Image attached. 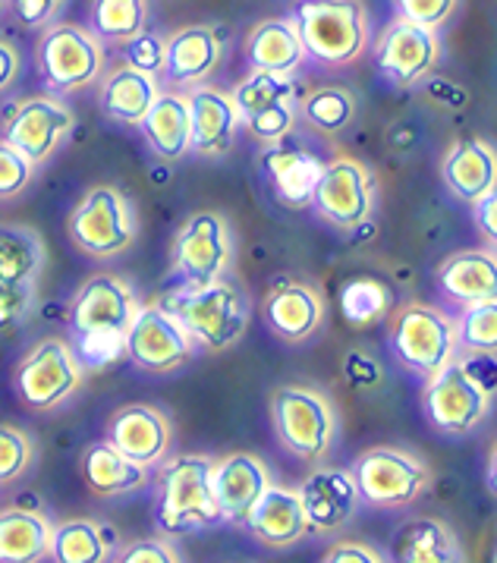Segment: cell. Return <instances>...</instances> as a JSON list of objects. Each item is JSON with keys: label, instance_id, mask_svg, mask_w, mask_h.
<instances>
[{"label": "cell", "instance_id": "14", "mask_svg": "<svg viewBox=\"0 0 497 563\" xmlns=\"http://www.w3.org/2000/svg\"><path fill=\"white\" fill-rule=\"evenodd\" d=\"M126 360L139 368L167 375L196 356V340L164 306H139L133 324L126 328Z\"/></svg>", "mask_w": 497, "mask_h": 563}, {"label": "cell", "instance_id": "43", "mask_svg": "<svg viewBox=\"0 0 497 563\" xmlns=\"http://www.w3.org/2000/svg\"><path fill=\"white\" fill-rule=\"evenodd\" d=\"M35 164L20 155L10 142H0V199H16L32 183Z\"/></svg>", "mask_w": 497, "mask_h": 563}, {"label": "cell", "instance_id": "29", "mask_svg": "<svg viewBox=\"0 0 497 563\" xmlns=\"http://www.w3.org/2000/svg\"><path fill=\"white\" fill-rule=\"evenodd\" d=\"M54 522L42 510H0V563H45L51 558Z\"/></svg>", "mask_w": 497, "mask_h": 563}, {"label": "cell", "instance_id": "13", "mask_svg": "<svg viewBox=\"0 0 497 563\" xmlns=\"http://www.w3.org/2000/svg\"><path fill=\"white\" fill-rule=\"evenodd\" d=\"M312 208L338 230H356L375 211V174L356 158H334L321 167Z\"/></svg>", "mask_w": 497, "mask_h": 563}, {"label": "cell", "instance_id": "3", "mask_svg": "<svg viewBox=\"0 0 497 563\" xmlns=\"http://www.w3.org/2000/svg\"><path fill=\"white\" fill-rule=\"evenodd\" d=\"M290 23L306 57L324 67H346L368 45V13L362 0H299Z\"/></svg>", "mask_w": 497, "mask_h": 563}, {"label": "cell", "instance_id": "50", "mask_svg": "<svg viewBox=\"0 0 497 563\" xmlns=\"http://www.w3.org/2000/svg\"><path fill=\"white\" fill-rule=\"evenodd\" d=\"M473 214H475V227H478V233L488 240V243H495L497 240V192H485L482 199H475L473 202Z\"/></svg>", "mask_w": 497, "mask_h": 563}, {"label": "cell", "instance_id": "8", "mask_svg": "<svg viewBox=\"0 0 497 563\" xmlns=\"http://www.w3.org/2000/svg\"><path fill=\"white\" fill-rule=\"evenodd\" d=\"M353 478L360 497L368 507L378 510H397L409 507L429 492L431 470L416 453L400 448H372L356 456Z\"/></svg>", "mask_w": 497, "mask_h": 563}, {"label": "cell", "instance_id": "17", "mask_svg": "<svg viewBox=\"0 0 497 563\" xmlns=\"http://www.w3.org/2000/svg\"><path fill=\"white\" fill-rule=\"evenodd\" d=\"M139 312V299L133 287L117 274H91L89 280L76 290L69 302V328L73 334L91 331H111L126 334Z\"/></svg>", "mask_w": 497, "mask_h": 563}, {"label": "cell", "instance_id": "24", "mask_svg": "<svg viewBox=\"0 0 497 563\" xmlns=\"http://www.w3.org/2000/svg\"><path fill=\"white\" fill-rule=\"evenodd\" d=\"M221 35L214 25H186L180 32H174L170 38H164V76L174 86H202L205 79L221 64Z\"/></svg>", "mask_w": 497, "mask_h": 563}, {"label": "cell", "instance_id": "31", "mask_svg": "<svg viewBox=\"0 0 497 563\" xmlns=\"http://www.w3.org/2000/svg\"><path fill=\"white\" fill-rule=\"evenodd\" d=\"M139 130L161 161H180L189 152V104L180 91H158Z\"/></svg>", "mask_w": 497, "mask_h": 563}, {"label": "cell", "instance_id": "47", "mask_svg": "<svg viewBox=\"0 0 497 563\" xmlns=\"http://www.w3.org/2000/svg\"><path fill=\"white\" fill-rule=\"evenodd\" d=\"M64 7H67V0H10L16 23L25 29H47L60 16Z\"/></svg>", "mask_w": 497, "mask_h": 563}, {"label": "cell", "instance_id": "35", "mask_svg": "<svg viewBox=\"0 0 497 563\" xmlns=\"http://www.w3.org/2000/svg\"><path fill=\"white\" fill-rule=\"evenodd\" d=\"M47 249L38 230L25 224H0V284L38 287Z\"/></svg>", "mask_w": 497, "mask_h": 563}, {"label": "cell", "instance_id": "27", "mask_svg": "<svg viewBox=\"0 0 497 563\" xmlns=\"http://www.w3.org/2000/svg\"><path fill=\"white\" fill-rule=\"evenodd\" d=\"M243 526L252 532V539L272 544V548H290V544L309 536L296 488H284L274 482L265 488V495L255 500V507L248 510Z\"/></svg>", "mask_w": 497, "mask_h": 563}, {"label": "cell", "instance_id": "23", "mask_svg": "<svg viewBox=\"0 0 497 563\" xmlns=\"http://www.w3.org/2000/svg\"><path fill=\"white\" fill-rule=\"evenodd\" d=\"M321 161L316 152H309L302 142H296L294 133L280 142H272L262 152V170L268 174L277 199L287 208H306L312 202L318 174H321Z\"/></svg>", "mask_w": 497, "mask_h": 563}, {"label": "cell", "instance_id": "26", "mask_svg": "<svg viewBox=\"0 0 497 563\" xmlns=\"http://www.w3.org/2000/svg\"><path fill=\"white\" fill-rule=\"evenodd\" d=\"M438 287L456 306H473L497 296L495 249H460L451 252L438 271Z\"/></svg>", "mask_w": 497, "mask_h": 563}, {"label": "cell", "instance_id": "42", "mask_svg": "<svg viewBox=\"0 0 497 563\" xmlns=\"http://www.w3.org/2000/svg\"><path fill=\"white\" fill-rule=\"evenodd\" d=\"M123 60H126V67L148 73V76L158 79L161 69H164V38H161L158 32H152V29H142L139 35H133L126 42Z\"/></svg>", "mask_w": 497, "mask_h": 563}, {"label": "cell", "instance_id": "28", "mask_svg": "<svg viewBox=\"0 0 497 563\" xmlns=\"http://www.w3.org/2000/svg\"><path fill=\"white\" fill-rule=\"evenodd\" d=\"M390 563H470L463 541L434 517L407 519L390 541Z\"/></svg>", "mask_w": 497, "mask_h": 563}, {"label": "cell", "instance_id": "4", "mask_svg": "<svg viewBox=\"0 0 497 563\" xmlns=\"http://www.w3.org/2000/svg\"><path fill=\"white\" fill-rule=\"evenodd\" d=\"M272 426L290 456L321 463L338 441L340 419L328 394L306 384H287L272 394Z\"/></svg>", "mask_w": 497, "mask_h": 563}, {"label": "cell", "instance_id": "18", "mask_svg": "<svg viewBox=\"0 0 497 563\" xmlns=\"http://www.w3.org/2000/svg\"><path fill=\"white\" fill-rule=\"evenodd\" d=\"M296 495L302 504V517H306L309 532H318V536L340 532L350 519L356 517L362 504L353 473L331 470V466H321L312 475H306V482L296 488Z\"/></svg>", "mask_w": 497, "mask_h": 563}, {"label": "cell", "instance_id": "40", "mask_svg": "<svg viewBox=\"0 0 497 563\" xmlns=\"http://www.w3.org/2000/svg\"><path fill=\"white\" fill-rule=\"evenodd\" d=\"M73 353L82 365V372H104L120 360H126V340L123 334H111V331H91V334L76 338Z\"/></svg>", "mask_w": 497, "mask_h": 563}, {"label": "cell", "instance_id": "44", "mask_svg": "<svg viewBox=\"0 0 497 563\" xmlns=\"http://www.w3.org/2000/svg\"><path fill=\"white\" fill-rule=\"evenodd\" d=\"M460 0H394L397 20L426 25V29H441L456 13Z\"/></svg>", "mask_w": 497, "mask_h": 563}, {"label": "cell", "instance_id": "10", "mask_svg": "<svg viewBox=\"0 0 497 563\" xmlns=\"http://www.w3.org/2000/svg\"><path fill=\"white\" fill-rule=\"evenodd\" d=\"M38 73L54 95L89 89L104 73V45L82 25L51 23L38 42Z\"/></svg>", "mask_w": 497, "mask_h": 563}, {"label": "cell", "instance_id": "9", "mask_svg": "<svg viewBox=\"0 0 497 563\" xmlns=\"http://www.w3.org/2000/svg\"><path fill=\"white\" fill-rule=\"evenodd\" d=\"M86 372L67 340L47 338L35 343L13 372V387L25 406L35 412H51L79 394Z\"/></svg>", "mask_w": 497, "mask_h": 563}, {"label": "cell", "instance_id": "20", "mask_svg": "<svg viewBox=\"0 0 497 563\" xmlns=\"http://www.w3.org/2000/svg\"><path fill=\"white\" fill-rule=\"evenodd\" d=\"M189 104V152L202 158H224L236 145L240 113L227 91L214 86H192L186 91Z\"/></svg>", "mask_w": 497, "mask_h": 563}, {"label": "cell", "instance_id": "49", "mask_svg": "<svg viewBox=\"0 0 497 563\" xmlns=\"http://www.w3.org/2000/svg\"><path fill=\"white\" fill-rule=\"evenodd\" d=\"M346 382L353 384V387H375V384L382 382V368L375 365V362L368 360L365 353H350V360H346Z\"/></svg>", "mask_w": 497, "mask_h": 563}, {"label": "cell", "instance_id": "6", "mask_svg": "<svg viewBox=\"0 0 497 563\" xmlns=\"http://www.w3.org/2000/svg\"><path fill=\"white\" fill-rule=\"evenodd\" d=\"M495 390L485 387L475 372L473 356H456L438 375H431L422 394V409L441 434H470L492 412Z\"/></svg>", "mask_w": 497, "mask_h": 563}, {"label": "cell", "instance_id": "22", "mask_svg": "<svg viewBox=\"0 0 497 563\" xmlns=\"http://www.w3.org/2000/svg\"><path fill=\"white\" fill-rule=\"evenodd\" d=\"M272 485L268 463L255 453H227L211 466V488L221 507V519L240 522L248 517L255 500Z\"/></svg>", "mask_w": 497, "mask_h": 563}, {"label": "cell", "instance_id": "11", "mask_svg": "<svg viewBox=\"0 0 497 563\" xmlns=\"http://www.w3.org/2000/svg\"><path fill=\"white\" fill-rule=\"evenodd\" d=\"M174 274L183 287H205L221 280L233 265V233L221 211H196L177 230L170 249Z\"/></svg>", "mask_w": 497, "mask_h": 563}, {"label": "cell", "instance_id": "19", "mask_svg": "<svg viewBox=\"0 0 497 563\" xmlns=\"http://www.w3.org/2000/svg\"><path fill=\"white\" fill-rule=\"evenodd\" d=\"M108 441L139 466H155L170 451L174 426L170 416L158 406L126 404L111 416Z\"/></svg>", "mask_w": 497, "mask_h": 563}, {"label": "cell", "instance_id": "34", "mask_svg": "<svg viewBox=\"0 0 497 563\" xmlns=\"http://www.w3.org/2000/svg\"><path fill=\"white\" fill-rule=\"evenodd\" d=\"M246 57L252 69L294 76L306 60V51L290 20H265L248 32Z\"/></svg>", "mask_w": 497, "mask_h": 563}, {"label": "cell", "instance_id": "52", "mask_svg": "<svg viewBox=\"0 0 497 563\" xmlns=\"http://www.w3.org/2000/svg\"><path fill=\"white\" fill-rule=\"evenodd\" d=\"M0 3H3V0H0Z\"/></svg>", "mask_w": 497, "mask_h": 563}, {"label": "cell", "instance_id": "32", "mask_svg": "<svg viewBox=\"0 0 497 563\" xmlns=\"http://www.w3.org/2000/svg\"><path fill=\"white\" fill-rule=\"evenodd\" d=\"M158 79L148 76V73H139L133 67L113 69L104 76L101 91H98V104L101 111L108 113L117 123H126V126H139L142 117L148 113L152 101L158 98Z\"/></svg>", "mask_w": 497, "mask_h": 563}, {"label": "cell", "instance_id": "33", "mask_svg": "<svg viewBox=\"0 0 497 563\" xmlns=\"http://www.w3.org/2000/svg\"><path fill=\"white\" fill-rule=\"evenodd\" d=\"M120 551L117 529L95 519H67L54 526L51 561L54 563H111Z\"/></svg>", "mask_w": 497, "mask_h": 563}, {"label": "cell", "instance_id": "45", "mask_svg": "<svg viewBox=\"0 0 497 563\" xmlns=\"http://www.w3.org/2000/svg\"><path fill=\"white\" fill-rule=\"evenodd\" d=\"M32 309H35V287L0 284V334L20 328Z\"/></svg>", "mask_w": 497, "mask_h": 563}, {"label": "cell", "instance_id": "12", "mask_svg": "<svg viewBox=\"0 0 497 563\" xmlns=\"http://www.w3.org/2000/svg\"><path fill=\"white\" fill-rule=\"evenodd\" d=\"M236 113H240V126H246L248 133L258 142L272 145L294 133L296 126V86L294 76L284 73H262L252 69L246 79L230 91Z\"/></svg>", "mask_w": 497, "mask_h": 563}, {"label": "cell", "instance_id": "7", "mask_svg": "<svg viewBox=\"0 0 497 563\" xmlns=\"http://www.w3.org/2000/svg\"><path fill=\"white\" fill-rule=\"evenodd\" d=\"M69 240L91 258L123 255L136 243L139 221L133 202L117 186H95L69 214Z\"/></svg>", "mask_w": 497, "mask_h": 563}, {"label": "cell", "instance_id": "46", "mask_svg": "<svg viewBox=\"0 0 497 563\" xmlns=\"http://www.w3.org/2000/svg\"><path fill=\"white\" fill-rule=\"evenodd\" d=\"M113 563H180V554L167 539H139L123 544Z\"/></svg>", "mask_w": 497, "mask_h": 563}, {"label": "cell", "instance_id": "48", "mask_svg": "<svg viewBox=\"0 0 497 563\" xmlns=\"http://www.w3.org/2000/svg\"><path fill=\"white\" fill-rule=\"evenodd\" d=\"M318 563H385V558L365 541H338L321 554Z\"/></svg>", "mask_w": 497, "mask_h": 563}, {"label": "cell", "instance_id": "21", "mask_svg": "<svg viewBox=\"0 0 497 563\" xmlns=\"http://www.w3.org/2000/svg\"><path fill=\"white\" fill-rule=\"evenodd\" d=\"M262 316H265V324L272 328L274 338L287 340V343H302L321 331L324 316H328V302L316 284L280 280V284H274L272 294L265 296Z\"/></svg>", "mask_w": 497, "mask_h": 563}, {"label": "cell", "instance_id": "38", "mask_svg": "<svg viewBox=\"0 0 497 563\" xmlns=\"http://www.w3.org/2000/svg\"><path fill=\"white\" fill-rule=\"evenodd\" d=\"M302 117L321 133H343L356 117V95L343 86H321L302 98Z\"/></svg>", "mask_w": 497, "mask_h": 563}, {"label": "cell", "instance_id": "15", "mask_svg": "<svg viewBox=\"0 0 497 563\" xmlns=\"http://www.w3.org/2000/svg\"><path fill=\"white\" fill-rule=\"evenodd\" d=\"M73 126H76V113L69 111L60 98L35 95V98L16 101L3 113V133H7L3 142H10L20 155L38 167L64 145Z\"/></svg>", "mask_w": 497, "mask_h": 563}, {"label": "cell", "instance_id": "30", "mask_svg": "<svg viewBox=\"0 0 497 563\" xmlns=\"http://www.w3.org/2000/svg\"><path fill=\"white\" fill-rule=\"evenodd\" d=\"M82 475L91 495L120 497L142 492L148 485V466H139L113 448L111 441H95L82 453Z\"/></svg>", "mask_w": 497, "mask_h": 563}, {"label": "cell", "instance_id": "41", "mask_svg": "<svg viewBox=\"0 0 497 563\" xmlns=\"http://www.w3.org/2000/svg\"><path fill=\"white\" fill-rule=\"evenodd\" d=\"M35 463V444L25 431L0 426V485L23 478Z\"/></svg>", "mask_w": 497, "mask_h": 563}, {"label": "cell", "instance_id": "1", "mask_svg": "<svg viewBox=\"0 0 497 563\" xmlns=\"http://www.w3.org/2000/svg\"><path fill=\"white\" fill-rule=\"evenodd\" d=\"M211 466L214 460L205 453H180L161 460L155 522L164 536L202 532L221 522V507L211 488Z\"/></svg>", "mask_w": 497, "mask_h": 563}, {"label": "cell", "instance_id": "25", "mask_svg": "<svg viewBox=\"0 0 497 563\" xmlns=\"http://www.w3.org/2000/svg\"><path fill=\"white\" fill-rule=\"evenodd\" d=\"M441 180L451 189L453 199L473 205L497 183V155L485 139H456L441 158Z\"/></svg>", "mask_w": 497, "mask_h": 563}, {"label": "cell", "instance_id": "2", "mask_svg": "<svg viewBox=\"0 0 497 563\" xmlns=\"http://www.w3.org/2000/svg\"><path fill=\"white\" fill-rule=\"evenodd\" d=\"M164 309L211 353L236 346L248 328V299L240 284L214 280L205 287H180L164 299Z\"/></svg>", "mask_w": 497, "mask_h": 563}, {"label": "cell", "instance_id": "36", "mask_svg": "<svg viewBox=\"0 0 497 563\" xmlns=\"http://www.w3.org/2000/svg\"><path fill=\"white\" fill-rule=\"evenodd\" d=\"M148 25V0H91L89 32L101 45H126Z\"/></svg>", "mask_w": 497, "mask_h": 563}, {"label": "cell", "instance_id": "5", "mask_svg": "<svg viewBox=\"0 0 497 563\" xmlns=\"http://www.w3.org/2000/svg\"><path fill=\"white\" fill-rule=\"evenodd\" d=\"M387 343H390L394 360L426 382L460 356L453 318L429 302L400 306L390 318Z\"/></svg>", "mask_w": 497, "mask_h": 563}, {"label": "cell", "instance_id": "37", "mask_svg": "<svg viewBox=\"0 0 497 563\" xmlns=\"http://www.w3.org/2000/svg\"><path fill=\"white\" fill-rule=\"evenodd\" d=\"M340 312L356 328L378 324L394 312V294L378 277H353L340 287Z\"/></svg>", "mask_w": 497, "mask_h": 563}, {"label": "cell", "instance_id": "16", "mask_svg": "<svg viewBox=\"0 0 497 563\" xmlns=\"http://www.w3.org/2000/svg\"><path fill=\"white\" fill-rule=\"evenodd\" d=\"M441 60V35L438 29L394 20L375 45V67L394 86H416L429 79Z\"/></svg>", "mask_w": 497, "mask_h": 563}, {"label": "cell", "instance_id": "39", "mask_svg": "<svg viewBox=\"0 0 497 563\" xmlns=\"http://www.w3.org/2000/svg\"><path fill=\"white\" fill-rule=\"evenodd\" d=\"M456 324V343L473 353V356H495L497 350V302H473L463 306V316L453 321Z\"/></svg>", "mask_w": 497, "mask_h": 563}, {"label": "cell", "instance_id": "51", "mask_svg": "<svg viewBox=\"0 0 497 563\" xmlns=\"http://www.w3.org/2000/svg\"><path fill=\"white\" fill-rule=\"evenodd\" d=\"M20 76V51L10 42H0V95L10 89Z\"/></svg>", "mask_w": 497, "mask_h": 563}]
</instances>
